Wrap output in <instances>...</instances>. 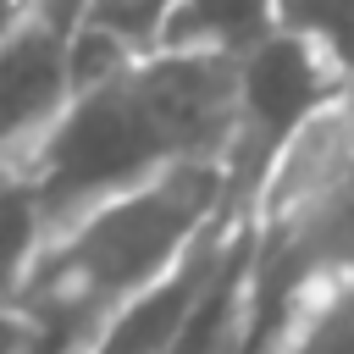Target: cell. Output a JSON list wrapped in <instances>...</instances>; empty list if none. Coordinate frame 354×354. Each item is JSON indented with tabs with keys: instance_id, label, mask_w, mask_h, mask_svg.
Returning a JSON list of instances; mask_svg holds the SVG:
<instances>
[{
	"instance_id": "1",
	"label": "cell",
	"mask_w": 354,
	"mask_h": 354,
	"mask_svg": "<svg viewBox=\"0 0 354 354\" xmlns=\"http://www.w3.org/2000/svg\"><path fill=\"white\" fill-rule=\"evenodd\" d=\"M238 66L194 55H144L127 72L66 100L22 166L44 243L88 210L183 166H227Z\"/></svg>"
},
{
	"instance_id": "10",
	"label": "cell",
	"mask_w": 354,
	"mask_h": 354,
	"mask_svg": "<svg viewBox=\"0 0 354 354\" xmlns=\"http://www.w3.org/2000/svg\"><path fill=\"white\" fill-rule=\"evenodd\" d=\"M39 249H44V221H39L28 177H22V166L0 171V293H11L28 277Z\"/></svg>"
},
{
	"instance_id": "4",
	"label": "cell",
	"mask_w": 354,
	"mask_h": 354,
	"mask_svg": "<svg viewBox=\"0 0 354 354\" xmlns=\"http://www.w3.org/2000/svg\"><path fill=\"white\" fill-rule=\"evenodd\" d=\"M326 282H354V160L310 205L282 221H254V337L288 299Z\"/></svg>"
},
{
	"instance_id": "5",
	"label": "cell",
	"mask_w": 354,
	"mask_h": 354,
	"mask_svg": "<svg viewBox=\"0 0 354 354\" xmlns=\"http://www.w3.org/2000/svg\"><path fill=\"white\" fill-rule=\"evenodd\" d=\"M243 221H249V210H221V216L199 232V243H194L160 282H149L144 293H133V299L94 332L88 354H160V348L177 337V326L194 315V304L205 299V288L216 282V271H221V260L232 254Z\"/></svg>"
},
{
	"instance_id": "11",
	"label": "cell",
	"mask_w": 354,
	"mask_h": 354,
	"mask_svg": "<svg viewBox=\"0 0 354 354\" xmlns=\"http://www.w3.org/2000/svg\"><path fill=\"white\" fill-rule=\"evenodd\" d=\"M39 22H44V0H0V44L39 28Z\"/></svg>"
},
{
	"instance_id": "9",
	"label": "cell",
	"mask_w": 354,
	"mask_h": 354,
	"mask_svg": "<svg viewBox=\"0 0 354 354\" xmlns=\"http://www.w3.org/2000/svg\"><path fill=\"white\" fill-rule=\"evenodd\" d=\"M271 33L354 88V0H271Z\"/></svg>"
},
{
	"instance_id": "7",
	"label": "cell",
	"mask_w": 354,
	"mask_h": 354,
	"mask_svg": "<svg viewBox=\"0 0 354 354\" xmlns=\"http://www.w3.org/2000/svg\"><path fill=\"white\" fill-rule=\"evenodd\" d=\"M266 39H271V0H171V11L160 17L155 50L238 66Z\"/></svg>"
},
{
	"instance_id": "3",
	"label": "cell",
	"mask_w": 354,
	"mask_h": 354,
	"mask_svg": "<svg viewBox=\"0 0 354 354\" xmlns=\"http://www.w3.org/2000/svg\"><path fill=\"white\" fill-rule=\"evenodd\" d=\"M348 94L315 55H304L288 39H266L254 55L238 61V94H232V144H227V194L232 205H254V188L277 149L326 105Z\"/></svg>"
},
{
	"instance_id": "8",
	"label": "cell",
	"mask_w": 354,
	"mask_h": 354,
	"mask_svg": "<svg viewBox=\"0 0 354 354\" xmlns=\"http://www.w3.org/2000/svg\"><path fill=\"white\" fill-rule=\"evenodd\" d=\"M249 354H354V282H326L288 299Z\"/></svg>"
},
{
	"instance_id": "2",
	"label": "cell",
	"mask_w": 354,
	"mask_h": 354,
	"mask_svg": "<svg viewBox=\"0 0 354 354\" xmlns=\"http://www.w3.org/2000/svg\"><path fill=\"white\" fill-rule=\"evenodd\" d=\"M221 210H243L227 194V166H183L55 232L11 288L33 354H88L94 332L160 282Z\"/></svg>"
},
{
	"instance_id": "12",
	"label": "cell",
	"mask_w": 354,
	"mask_h": 354,
	"mask_svg": "<svg viewBox=\"0 0 354 354\" xmlns=\"http://www.w3.org/2000/svg\"><path fill=\"white\" fill-rule=\"evenodd\" d=\"M77 11H83V0H44V28H55L66 39V28L77 22Z\"/></svg>"
},
{
	"instance_id": "6",
	"label": "cell",
	"mask_w": 354,
	"mask_h": 354,
	"mask_svg": "<svg viewBox=\"0 0 354 354\" xmlns=\"http://www.w3.org/2000/svg\"><path fill=\"white\" fill-rule=\"evenodd\" d=\"M254 343V221H243L216 282L160 354H249Z\"/></svg>"
}]
</instances>
